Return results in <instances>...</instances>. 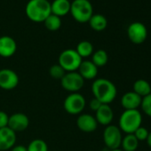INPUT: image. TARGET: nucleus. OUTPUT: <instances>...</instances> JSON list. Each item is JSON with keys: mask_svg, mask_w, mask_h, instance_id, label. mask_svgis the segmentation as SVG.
Here are the masks:
<instances>
[{"mask_svg": "<svg viewBox=\"0 0 151 151\" xmlns=\"http://www.w3.org/2000/svg\"><path fill=\"white\" fill-rule=\"evenodd\" d=\"M109 151H123V150L120 148H117V149H113V150H109Z\"/></svg>", "mask_w": 151, "mask_h": 151, "instance_id": "33", "label": "nucleus"}, {"mask_svg": "<svg viewBox=\"0 0 151 151\" xmlns=\"http://www.w3.org/2000/svg\"><path fill=\"white\" fill-rule=\"evenodd\" d=\"M86 105V101L85 97L78 93H69L63 101L64 110L69 115H80Z\"/></svg>", "mask_w": 151, "mask_h": 151, "instance_id": "6", "label": "nucleus"}, {"mask_svg": "<svg viewBox=\"0 0 151 151\" xmlns=\"http://www.w3.org/2000/svg\"><path fill=\"white\" fill-rule=\"evenodd\" d=\"M140 108L147 116L151 117V93L142 98Z\"/></svg>", "mask_w": 151, "mask_h": 151, "instance_id": "27", "label": "nucleus"}, {"mask_svg": "<svg viewBox=\"0 0 151 151\" xmlns=\"http://www.w3.org/2000/svg\"><path fill=\"white\" fill-rule=\"evenodd\" d=\"M10 151H27V147L22 145H15L10 149Z\"/></svg>", "mask_w": 151, "mask_h": 151, "instance_id": "31", "label": "nucleus"}, {"mask_svg": "<svg viewBox=\"0 0 151 151\" xmlns=\"http://www.w3.org/2000/svg\"><path fill=\"white\" fill-rule=\"evenodd\" d=\"M8 120H9V116L7 115V113L3 110H0V129L7 127Z\"/></svg>", "mask_w": 151, "mask_h": 151, "instance_id": "29", "label": "nucleus"}, {"mask_svg": "<svg viewBox=\"0 0 151 151\" xmlns=\"http://www.w3.org/2000/svg\"><path fill=\"white\" fill-rule=\"evenodd\" d=\"M142 98L136 94L133 91L125 93L121 98V105L124 110L139 109Z\"/></svg>", "mask_w": 151, "mask_h": 151, "instance_id": "16", "label": "nucleus"}, {"mask_svg": "<svg viewBox=\"0 0 151 151\" xmlns=\"http://www.w3.org/2000/svg\"><path fill=\"white\" fill-rule=\"evenodd\" d=\"M85 85V79L78 71L66 72L64 77L60 79L61 87L70 93H78Z\"/></svg>", "mask_w": 151, "mask_h": 151, "instance_id": "7", "label": "nucleus"}, {"mask_svg": "<svg viewBox=\"0 0 151 151\" xmlns=\"http://www.w3.org/2000/svg\"><path fill=\"white\" fill-rule=\"evenodd\" d=\"M92 62L97 67L101 68L104 67L109 61V55L105 50L99 49L92 54Z\"/></svg>", "mask_w": 151, "mask_h": 151, "instance_id": "23", "label": "nucleus"}, {"mask_svg": "<svg viewBox=\"0 0 151 151\" xmlns=\"http://www.w3.org/2000/svg\"><path fill=\"white\" fill-rule=\"evenodd\" d=\"M77 126L81 132L89 133L96 131L98 123L93 115L80 114L77 118Z\"/></svg>", "mask_w": 151, "mask_h": 151, "instance_id": "13", "label": "nucleus"}, {"mask_svg": "<svg viewBox=\"0 0 151 151\" xmlns=\"http://www.w3.org/2000/svg\"><path fill=\"white\" fill-rule=\"evenodd\" d=\"M133 92L143 98L151 93V86L145 79H138L133 84Z\"/></svg>", "mask_w": 151, "mask_h": 151, "instance_id": "20", "label": "nucleus"}, {"mask_svg": "<svg viewBox=\"0 0 151 151\" xmlns=\"http://www.w3.org/2000/svg\"><path fill=\"white\" fill-rule=\"evenodd\" d=\"M65 74H66V71L59 64H54L49 68V75L53 79L60 80L64 77Z\"/></svg>", "mask_w": 151, "mask_h": 151, "instance_id": "26", "label": "nucleus"}, {"mask_svg": "<svg viewBox=\"0 0 151 151\" xmlns=\"http://www.w3.org/2000/svg\"><path fill=\"white\" fill-rule=\"evenodd\" d=\"M122 139V131L116 125L109 124L103 131V141L109 150L120 148Z\"/></svg>", "mask_w": 151, "mask_h": 151, "instance_id": "8", "label": "nucleus"}, {"mask_svg": "<svg viewBox=\"0 0 151 151\" xmlns=\"http://www.w3.org/2000/svg\"><path fill=\"white\" fill-rule=\"evenodd\" d=\"M127 36L129 40L135 45H140L144 43L147 37V27L139 22L131 23L127 29Z\"/></svg>", "mask_w": 151, "mask_h": 151, "instance_id": "9", "label": "nucleus"}, {"mask_svg": "<svg viewBox=\"0 0 151 151\" xmlns=\"http://www.w3.org/2000/svg\"><path fill=\"white\" fill-rule=\"evenodd\" d=\"M29 125V118L24 113H14L9 116L8 120V127L13 130L14 132H23Z\"/></svg>", "mask_w": 151, "mask_h": 151, "instance_id": "11", "label": "nucleus"}, {"mask_svg": "<svg viewBox=\"0 0 151 151\" xmlns=\"http://www.w3.org/2000/svg\"><path fill=\"white\" fill-rule=\"evenodd\" d=\"M16 50L17 44L12 37H0V56L3 58H10L16 52Z\"/></svg>", "mask_w": 151, "mask_h": 151, "instance_id": "14", "label": "nucleus"}, {"mask_svg": "<svg viewBox=\"0 0 151 151\" xmlns=\"http://www.w3.org/2000/svg\"><path fill=\"white\" fill-rule=\"evenodd\" d=\"M16 140V132L11 130L8 126L0 129V151L10 150L15 146Z\"/></svg>", "mask_w": 151, "mask_h": 151, "instance_id": "12", "label": "nucleus"}, {"mask_svg": "<svg viewBox=\"0 0 151 151\" xmlns=\"http://www.w3.org/2000/svg\"><path fill=\"white\" fill-rule=\"evenodd\" d=\"M44 24L45 28L51 31H56L58 30L61 26V20L60 17L51 14L44 22Z\"/></svg>", "mask_w": 151, "mask_h": 151, "instance_id": "24", "label": "nucleus"}, {"mask_svg": "<svg viewBox=\"0 0 151 151\" xmlns=\"http://www.w3.org/2000/svg\"><path fill=\"white\" fill-rule=\"evenodd\" d=\"M69 0H53L51 3V12L59 17L64 16L70 12Z\"/></svg>", "mask_w": 151, "mask_h": 151, "instance_id": "18", "label": "nucleus"}, {"mask_svg": "<svg viewBox=\"0 0 151 151\" xmlns=\"http://www.w3.org/2000/svg\"><path fill=\"white\" fill-rule=\"evenodd\" d=\"M95 119L98 124L108 126L111 124L114 118V112L109 104H102L95 112Z\"/></svg>", "mask_w": 151, "mask_h": 151, "instance_id": "15", "label": "nucleus"}, {"mask_svg": "<svg viewBox=\"0 0 151 151\" xmlns=\"http://www.w3.org/2000/svg\"><path fill=\"white\" fill-rule=\"evenodd\" d=\"M27 151H49L47 143L42 139H35L29 142Z\"/></svg>", "mask_w": 151, "mask_h": 151, "instance_id": "25", "label": "nucleus"}, {"mask_svg": "<svg viewBox=\"0 0 151 151\" xmlns=\"http://www.w3.org/2000/svg\"><path fill=\"white\" fill-rule=\"evenodd\" d=\"M101 105H102V103L100 101H98L97 99H95V98H93L90 101V102H89V108H90V109L93 110V111H94V112H96Z\"/></svg>", "mask_w": 151, "mask_h": 151, "instance_id": "30", "label": "nucleus"}, {"mask_svg": "<svg viewBox=\"0 0 151 151\" xmlns=\"http://www.w3.org/2000/svg\"><path fill=\"white\" fill-rule=\"evenodd\" d=\"M19 76L17 73L10 68L0 69V88L10 91L16 88L19 85Z\"/></svg>", "mask_w": 151, "mask_h": 151, "instance_id": "10", "label": "nucleus"}, {"mask_svg": "<svg viewBox=\"0 0 151 151\" xmlns=\"http://www.w3.org/2000/svg\"><path fill=\"white\" fill-rule=\"evenodd\" d=\"M93 98L102 104H110L117 95V90L114 83L107 78H97L92 84Z\"/></svg>", "mask_w": 151, "mask_h": 151, "instance_id": "1", "label": "nucleus"}, {"mask_svg": "<svg viewBox=\"0 0 151 151\" xmlns=\"http://www.w3.org/2000/svg\"><path fill=\"white\" fill-rule=\"evenodd\" d=\"M72 17L80 23L88 22L93 14V7L89 0H73L70 5Z\"/></svg>", "mask_w": 151, "mask_h": 151, "instance_id": "4", "label": "nucleus"}, {"mask_svg": "<svg viewBox=\"0 0 151 151\" xmlns=\"http://www.w3.org/2000/svg\"><path fill=\"white\" fill-rule=\"evenodd\" d=\"M139 140L133 133L126 134L122 139L121 147L123 151H136L139 147Z\"/></svg>", "mask_w": 151, "mask_h": 151, "instance_id": "21", "label": "nucleus"}, {"mask_svg": "<svg viewBox=\"0 0 151 151\" xmlns=\"http://www.w3.org/2000/svg\"><path fill=\"white\" fill-rule=\"evenodd\" d=\"M146 141H147V144L148 145V147H151V131L148 132V135H147V138Z\"/></svg>", "mask_w": 151, "mask_h": 151, "instance_id": "32", "label": "nucleus"}, {"mask_svg": "<svg viewBox=\"0 0 151 151\" xmlns=\"http://www.w3.org/2000/svg\"><path fill=\"white\" fill-rule=\"evenodd\" d=\"M83 59L75 49H66L60 52L58 58V64L66 72L78 71Z\"/></svg>", "mask_w": 151, "mask_h": 151, "instance_id": "5", "label": "nucleus"}, {"mask_svg": "<svg viewBox=\"0 0 151 151\" xmlns=\"http://www.w3.org/2000/svg\"><path fill=\"white\" fill-rule=\"evenodd\" d=\"M98 68L92 60H82L78 72L80 74L81 77L86 80H93L95 79L98 75Z\"/></svg>", "mask_w": 151, "mask_h": 151, "instance_id": "17", "label": "nucleus"}, {"mask_svg": "<svg viewBox=\"0 0 151 151\" xmlns=\"http://www.w3.org/2000/svg\"><path fill=\"white\" fill-rule=\"evenodd\" d=\"M142 123V115L139 109H131L124 110L120 117L118 122L119 129L125 132L126 134L133 133Z\"/></svg>", "mask_w": 151, "mask_h": 151, "instance_id": "3", "label": "nucleus"}, {"mask_svg": "<svg viewBox=\"0 0 151 151\" xmlns=\"http://www.w3.org/2000/svg\"><path fill=\"white\" fill-rule=\"evenodd\" d=\"M133 134L139 141H143V140L147 139V135H148V131L147 130V128H145L141 125L133 132Z\"/></svg>", "mask_w": 151, "mask_h": 151, "instance_id": "28", "label": "nucleus"}, {"mask_svg": "<svg viewBox=\"0 0 151 151\" xmlns=\"http://www.w3.org/2000/svg\"><path fill=\"white\" fill-rule=\"evenodd\" d=\"M75 50L77 51V52L82 59L87 58L89 56H92V54L93 53V45L91 42L83 40L78 44L77 48Z\"/></svg>", "mask_w": 151, "mask_h": 151, "instance_id": "22", "label": "nucleus"}, {"mask_svg": "<svg viewBox=\"0 0 151 151\" xmlns=\"http://www.w3.org/2000/svg\"><path fill=\"white\" fill-rule=\"evenodd\" d=\"M88 22H89L90 27L95 31H102L108 26L107 18L104 15L100 14H93V16L91 17Z\"/></svg>", "mask_w": 151, "mask_h": 151, "instance_id": "19", "label": "nucleus"}, {"mask_svg": "<svg viewBox=\"0 0 151 151\" xmlns=\"http://www.w3.org/2000/svg\"><path fill=\"white\" fill-rule=\"evenodd\" d=\"M27 17L34 22H44L52 14L48 0H29L25 7Z\"/></svg>", "mask_w": 151, "mask_h": 151, "instance_id": "2", "label": "nucleus"}]
</instances>
